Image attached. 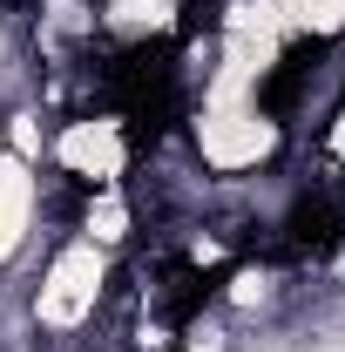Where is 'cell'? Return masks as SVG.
I'll list each match as a JSON object with an SVG mask.
<instances>
[{
  "mask_svg": "<svg viewBox=\"0 0 345 352\" xmlns=\"http://www.w3.org/2000/svg\"><path fill=\"white\" fill-rule=\"evenodd\" d=\"M197 149H203L210 170H258L264 156L278 149V122L258 109V95L251 102H203Z\"/></svg>",
  "mask_w": 345,
  "mask_h": 352,
  "instance_id": "obj_1",
  "label": "cell"
},
{
  "mask_svg": "<svg viewBox=\"0 0 345 352\" xmlns=\"http://www.w3.org/2000/svg\"><path fill=\"white\" fill-rule=\"evenodd\" d=\"M0 210L34 217V176H27V156H0Z\"/></svg>",
  "mask_w": 345,
  "mask_h": 352,
  "instance_id": "obj_7",
  "label": "cell"
},
{
  "mask_svg": "<svg viewBox=\"0 0 345 352\" xmlns=\"http://www.w3.org/2000/svg\"><path fill=\"white\" fill-rule=\"evenodd\" d=\"M285 28H304V34H339L345 28V0H278Z\"/></svg>",
  "mask_w": 345,
  "mask_h": 352,
  "instance_id": "obj_5",
  "label": "cell"
},
{
  "mask_svg": "<svg viewBox=\"0 0 345 352\" xmlns=\"http://www.w3.org/2000/svg\"><path fill=\"white\" fill-rule=\"evenodd\" d=\"M102 278H109V264H102V244H68L61 258L47 264L41 298H34L41 325H54V332L82 325L88 311H95V298H102Z\"/></svg>",
  "mask_w": 345,
  "mask_h": 352,
  "instance_id": "obj_2",
  "label": "cell"
},
{
  "mask_svg": "<svg viewBox=\"0 0 345 352\" xmlns=\"http://www.w3.org/2000/svg\"><path fill=\"white\" fill-rule=\"evenodd\" d=\"M54 156H61L75 176H88V183H115L122 163H129V149H122V129H115V122H68L61 142H54Z\"/></svg>",
  "mask_w": 345,
  "mask_h": 352,
  "instance_id": "obj_3",
  "label": "cell"
},
{
  "mask_svg": "<svg viewBox=\"0 0 345 352\" xmlns=\"http://www.w3.org/2000/svg\"><path fill=\"white\" fill-rule=\"evenodd\" d=\"M109 28L115 34H170L176 0H109Z\"/></svg>",
  "mask_w": 345,
  "mask_h": 352,
  "instance_id": "obj_4",
  "label": "cell"
},
{
  "mask_svg": "<svg viewBox=\"0 0 345 352\" xmlns=\"http://www.w3.org/2000/svg\"><path fill=\"white\" fill-rule=\"evenodd\" d=\"M122 237H129V204L115 190H102L88 204V244H122Z\"/></svg>",
  "mask_w": 345,
  "mask_h": 352,
  "instance_id": "obj_6",
  "label": "cell"
},
{
  "mask_svg": "<svg viewBox=\"0 0 345 352\" xmlns=\"http://www.w3.org/2000/svg\"><path fill=\"white\" fill-rule=\"evenodd\" d=\"M21 244H27V217H14V210H0V264L14 258Z\"/></svg>",
  "mask_w": 345,
  "mask_h": 352,
  "instance_id": "obj_8",
  "label": "cell"
}]
</instances>
